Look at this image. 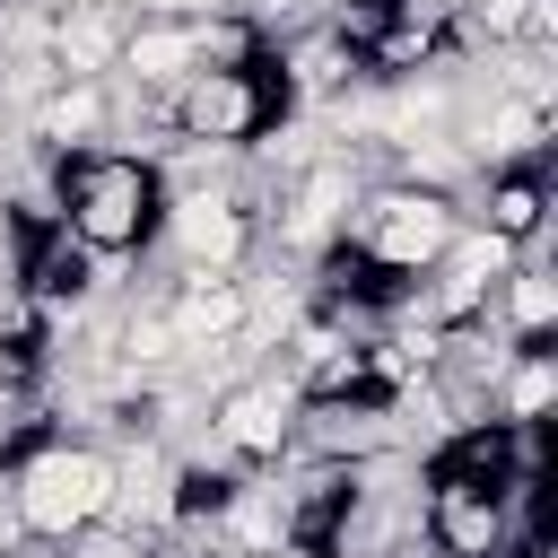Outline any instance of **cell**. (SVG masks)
<instances>
[{"label":"cell","mask_w":558,"mask_h":558,"mask_svg":"<svg viewBox=\"0 0 558 558\" xmlns=\"http://www.w3.org/2000/svg\"><path fill=\"white\" fill-rule=\"evenodd\" d=\"M549 401H558V366H549V349H514V366H506L497 392H488V427H541Z\"/></svg>","instance_id":"9"},{"label":"cell","mask_w":558,"mask_h":558,"mask_svg":"<svg viewBox=\"0 0 558 558\" xmlns=\"http://www.w3.org/2000/svg\"><path fill=\"white\" fill-rule=\"evenodd\" d=\"M157 201H166V192H157V166L131 157V148L61 157V227H70L87 253H105V262H122V253L148 244V209H157Z\"/></svg>","instance_id":"2"},{"label":"cell","mask_w":558,"mask_h":558,"mask_svg":"<svg viewBox=\"0 0 558 558\" xmlns=\"http://www.w3.org/2000/svg\"><path fill=\"white\" fill-rule=\"evenodd\" d=\"M279 96L262 87V61L253 70H192L174 96H166V140H209V148H253L270 131Z\"/></svg>","instance_id":"5"},{"label":"cell","mask_w":558,"mask_h":558,"mask_svg":"<svg viewBox=\"0 0 558 558\" xmlns=\"http://www.w3.org/2000/svg\"><path fill=\"white\" fill-rule=\"evenodd\" d=\"M122 35H131V9H113V0H52L44 52H52L61 78H113Z\"/></svg>","instance_id":"6"},{"label":"cell","mask_w":558,"mask_h":558,"mask_svg":"<svg viewBox=\"0 0 558 558\" xmlns=\"http://www.w3.org/2000/svg\"><path fill=\"white\" fill-rule=\"evenodd\" d=\"M488 314H497V331H506L514 349H541V340H549V323H558V279H549V262H541V253H523V262L497 279Z\"/></svg>","instance_id":"7"},{"label":"cell","mask_w":558,"mask_h":558,"mask_svg":"<svg viewBox=\"0 0 558 558\" xmlns=\"http://www.w3.org/2000/svg\"><path fill=\"white\" fill-rule=\"evenodd\" d=\"M471 227L506 235L514 253H541V235H549V183H541L532 166H506V174H488V209H480Z\"/></svg>","instance_id":"8"},{"label":"cell","mask_w":558,"mask_h":558,"mask_svg":"<svg viewBox=\"0 0 558 558\" xmlns=\"http://www.w3.org/2000/svg\"><path fill=\"white\" fill-rule=\"evenodd\" d=\"M0 497H9V523L26 541L61 549V541H78V532H96L113 514V453L87 445V436H52L0 480Z\"/></svg>","instance_id":"1"},{"label":"cell","mask_w":558,"mask_h":558,"mask_svg":"<svg viewBox=\"0 0 558 558\" xmlns=\"http://www.w3.org/2000/svg\"><path fill=\"white\" fill-rule=\"evenodd\" d=\"M262 183H227V192H166V253L174 270H253L262 253Z\"/></svg>","instance_id":"4"},{"label":"cell","mask_w":558,"mask_h":558,"mask_svg":"<svg viewBox=\"0 0 558 558\" xmlns=\"http://www.w3.org/2000/svg\"><path fill=\"white\" fill-rule=\"evenodd\" d=\"M453 235H462V209H453L445 192H410V183L357 192V209H349V227H340V244H349L366 270H392V279L436 270Z\"/></svg>","instance_id":"3"}]
</instances>
